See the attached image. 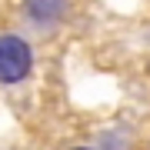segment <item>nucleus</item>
Here are the masks:
<instances>
[{
	"label": "nucleus",
	"mask_w": 150,
	"mask_h": 150,
	"mask_svg": "<svg viewBox=\"0 0 150 150\" xmlns=\"http://www.w3.org/2000/svg\"><path fill=\"white\" fill-rule=\"evenodd\" d=\"M33 70V50L20 33H4L0 37V83L13 87L27 80Z\"/></svg>",
	"instance_id": "1"
},
{
	"label": "nucleus",
	"mask_w": 150,
	"mask_h": 150,
	"mask_svg": "<svg viewBox=\"0 0 150 150\" xmlns=\"http://www.w3.org/2000/svg\"><path fill=\"white\" fill-rule=\"evenodd\" d=\"M67 0H27V20L37 27H54L64 20Z\"/></svg>",
	"instance_id": "2"
},
{
	"label": "nucleus",
	"mask_w": 150,
	"mask_h": 150,
	"mask_svg": "<svg viewBox=\"0 0 150 150\" xmlns=\"http://www.w3.org/2000/svg\"><path fill=\"white\" fill-rule=\"evenodd\" d=\"M74 150H90V147H74Z\"/></svg>",
	"instance_id": "3"
}]
</instances>
